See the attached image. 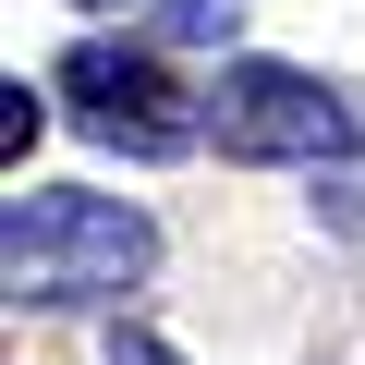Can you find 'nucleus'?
I'll use <instances>...</instances> for the list:
<instances>
[{
    "instance_id": "obj_6",
    "label": "nucleus",
    "mask_w": 365,
    "mask_h": 365,
    "mask_svg": "<svg viewBox=\"0 0 365 365\" xmlns=\"http://www.w3.org/2000/svg\"><path fill=\"white\" fill-rule=\"evenodd\" d=\"M110 365H182V353H170L158 329H110Z\"/></svg>"
},
{
    "instance_id": "obj_7",
    "label": "nucleus",
    "mask_w": 365,
    "mask_h": 365,
    "mask_svg": "<svg viewBox=\"0 0 365 365\" xmlns=\"http://www.w3.org/2000/svg\"><path fill=\"white\" fill-rule=\"evenodd\" d=\"M73 13H110V0H73Z\"/></svg>"
},
{
    "instance_id": "obj_2",
    "label": "nucleus",
    "mask_w": 365,
    "mask_h": 365,
    "mask_svg": "<svg viewBox=\"0 0 365 365\" xmlns=\"http://www.w3.org/2000/svg\"><path fill=\"white\" fill-rule=\"evenodd\" d=\"M207 134L244 170H317V158H353L365 146V110L341 86H317L304 61H232L207 86Z\"/></svg>"
},
{
    "instance_id": "obj_4",
    "label": "nucleus",
    "mask_w": 365,
    "mask_h": 365,
    "mask_svg": "<svg viewBox=\"0 0 365 365\" xmlns=\"http://www.w3.org/2000/svg\"><path fill=\"white\" fill-rule=\"evenodd\" d=\"M232 25H244V0H170V13H158V37H170V49H220Z\"/></svg>"
},
{
    "instance_id": "obj_3",
    "label": "nucleus",
    "mask_w": 365,
    "mask_h": 365,
    "mask_svg": "<svg viewBox=\"0 0 365 365\" xmlns=\"http://www.w3.org/2000/svg\"><path fill=\"white\" fill-rule=\"evenodd\" d=\"M61 98H73V122L98 134V146H122V158H182L207 122L170 98V73L146 61V49H110V37H86L73 61H61Z\"/></svg>"
},
{
    "instance_id": "obj_1",
    "label": "nucleus",
    "mask_w": 365,
    "mask_h": 365,
    "mask_svg": "<svg viewBox=\"0 0 365 365\" xmlns=\"http://www.w3.org/2000/svg\"><path fill=\"white\" fill-rule=\"evenodd\" d=\"M146 268H158V220L122 207V195H86V182H37L0 220L13 304H98V292H134Z\"/></svg>"
},
{
    "instance_id": "obj_5",
    "label": "nucleus",
    "mask_w": 365,
    "mask_h": 365,
    "mask_svg": "<svg viewBox=\"0 0 365 365\" xmlns=\"http://www.w3.org/2000/svg\"><path fill=\"white\" fill-rule=\"evenodd\" d=\"M37 134H49V98H37L25 73H13V86H0V158L25 170V146H37Z\"/></svg>"
}]
</instances>
